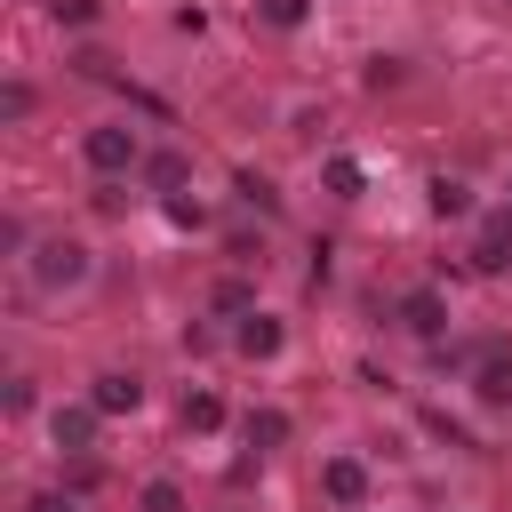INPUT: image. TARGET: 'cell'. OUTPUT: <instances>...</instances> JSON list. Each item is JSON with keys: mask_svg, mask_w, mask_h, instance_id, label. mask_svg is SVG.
Returning <instances> with one entry per match:
<instances>
[{"mask_svg": "<svg viewBox=\"0 0 512 512\" xmlns=\"http://www.w3.org/2000/svg\"><path fill=\"white\" fill-rule=\"evenodd\" d=\"M32 280L40 288H80L88 280V248L80 240H40L32 248Z\"/></svg>", "mask_w": 512, "mask_h": 512, "instance_id": "cell-2", "label": "cell"}, {"mask_svg": "<svg viewBox=\"0 0 512 512\" xmlns=\"http://www.w3.org/2000/svg\"><path fill=\"white\" fill-rule=\"evenodd\" d=\"M168 224H184V232H200L208 216H200V200H176V192H168Z\"/></svg>", "mask_w": 512, "mask_h": 512, "instance_id": "cell-21", "label": "cell"}, {"mask_svg": "<svg viewBox=\"0 0 512 512\" xmlns=\"http://www.w3.org/2000/svg\"><path fill=\"white\" fill-rule=\"evenodd\" d=\"M136 512H192V504H184V488H176V480H144Z\"/></svg>", "mask_w": 512, "mask_h": 512, "instance_id": "cell-14", "label": "cell"}, {"mask_svg": "<svg viewBox=\"0 0 512 512\" xmlns=\"http://www.w3.org/2000/svg\"><path fill=\"white\" fill-rule=\"evenodd\" d=\"M184 432H200V440L224 432V400L216 392H184Z\"/></svg>", "mask_w": 512, "mask_h": 512, "instance_id": "cell-11", "label": "cell"}, {"mask_svg": "<svg viewBox=\"0 0 512 512\" xmlns=\"http://www.w3.org/2000/svg\"><path fill=\"white\" fill-rule=\"evenodd\" d=\"M472 392H480L488 408H504V400H512V352H488L480 376H472Z\"/></svg>", "mask_w": 512, "mask_h": 512, "instance_id": "cell-9", "label": "cell"}, {"mask_svg": "<svg viewBox=\"0 0 512 512\" xmlns=\"http://www.w3.org/2000/svg\"><path fill=\"white\" fill-rule=\"evenodd\" d=\"M0 112H8V120H24V112H32V88H24V80H8V88H0Z\"/></svg>", "mask_w": 512, "mask_h": 512, "instance_id": "cell-20", "label": "cell"}, {"mask_svg": "<svg viewBox=\"0 0 512 512\" xmlns=\"http://www.w3.org/2000/svg\"><path fill=\"white\" fill-rule=\"evenodd\" d=\"M288 440V408H248V448H280Z\"/></svg>", "mask_w": 512, "mask_h": 512, "instance_id": "cell-12", "label": "cell"}, {"mask_svg": "<svg viewBox=\"0 0 512 512\" xmlns=\"http://www.w3.org/2000/svg\"><path fill=\"white\" fill-rule=\"evenodd\" d=\"M96 424H104V408H96V400H80V408H56V416H48L56 448H88V440H96Z\"/></svg>", "mask_w": 512, "mask_h": 512, "instance_id": "cell-6", "label": "cell"}, {"mask_svg": "<svg viewBox=\"0 0 512 512\" xmlns=\"http://www.w3.org/2000/svg\"><path fill=\"white\" fill-rule=\"evenodd\" d=\"M216 312H256V288L248 280H216Z\"/></svg>", "mask_w": 512, "mask_h": 512, "instance_id": "cell-18", "label": "cell"}, {"mask_svg": "<svg viewBox=\"0 0 512 512\" xmlns=\"http://www.w3.org/2000/svg\"><path fill=\"white\" fill-rule=\"evenodd\" d=\"M432 216H472V192L456 176H432Z\"/></svg>", "mask_w": 512, "mask_h": 512, "instance_id": "cell-13", "label": "cell"}, {"mask_svg": "<svg viewBox=\"0 0 512 512\" xmlns=\"http://www.w3.org/2000/svg\"><path fill=\"white\" fill-rule=\"evenodd\" d=\"M24 512H80L72 496H56V488H40V496H24Z\"/></svg>", "mask_w": 512, "mask_h": 512, "instance_id": "cell-23", "label": "cell"}, {"mask_svg": "<svg viewBox=\"0 0 512 512\" xmlns=\"http://www.w3.org/2000/svg\"><path fill=\"white\" fill-rule=\"evenodd\" d=\"M320 184H328L336 200H360V184H368V176H360V160H352V152H328V160H320Z\"/></svg>", "mask_w": 512, "mask_h": 512, "instance_id": "cell-10", "label": "cell"}, {"mask_svg": "<svg viewBox=\"0 0 512 512\" xmlns=\"http://www.w3.org/2000/svg\"><path fill=\"white\" fill-rule=\"evenodd\" d=\"M144 184L176 192V184H184V152H152V160H144Z\"/></svg>", "mask_w": 512, "mask_h": 512, "instance_id": "cell-17", "label": "cell"}, {"mask_svg": "<svg viewBox=\"0 0 512 512\" xmlns=\"http://www.w3.org/2000/svg\"><path fill=\"white\" fill-rule=\"evenodd\" d=\"M88 400H96V408H104V416H136V400H144V384H136V376H120V368H104V376H96V392H88Z\"/></svg>", "mask_w": 512, "mask_h": 512, "instance_id": "cell-8", "label": "cell"}, {"mask_svg": "<svg viewBox=\"0 0 512 512\" xmlns=\"http://www.w3.org/2000/svg\"><path fill=\"white\" fill-rule=\"evenodd\" d=\"M472 264H480V272H504V264H512V200L480 216V232H472Z\"/></svg>", "mask_w": 512, "mask_h": 512, "instance_id": "cell-4", "label": "cell"}, {"mask_svg": "<svg viewBox=\"0 0 512 512\" xmlns=\"http://www.w3.org/2000/svg\"><path fill=\"white\" fill-rule=\"evenodd\" d=\"M48 16H56L64 32H88V24L104 16V0H48Z\"/></svg>", "mask_w": 512, "mask_h": 512, "instance_id": "cell-15", "label": "cell"}, {"mask_svg": "<svg viewBox=\"0 0 512 512\" xmlns=\"http://www.w3.org/2000/svg\"><path fill=\"white\" fill-rule=\"evenodd\" d=\"M232 344H240V352H248V360H272V352H280V344H288V328H280V320H272V312H248V320H240V336H232Z\"/></svg>", "mask_w": 512, "mask_h": 512, "instance_id": "cell-7", "label": "cell"}, {"mask_svg": "<svg viewBox=\"0 0 512 512\" xmlns=\"http://www.w3.org/2000/svg\"><path fill=\"white\" fill-rule=\"evenodd\" d=\"M368 88H400V56H376L368 64Z\"/></svg>", "mask_w": 512, "mask_h": 512, "instance_id": "cell-22", "label": "cell"}, {"mask_svg": "<svg viewBox=\"0 0 512 512\" xmlns=\"http://www.w3.org/2000/svg\"><path fill=\"white\" fill-rule=\"evenodd\" d=\"M240 200H248V208H264V216H272V208H280V192H272V184H264V176H240Z\"/></svg>", "mask_w": 512, "mask_h": 512, "instance_id": "cell-19", "label": "cell"}, {"mask_svg": "<svg viewBox=\"0 0 512 512\" xmlns=\"http://www.w3.org/2000/svg\"><path fill=\"white\" fill-rule=\"evenodd\" d=\"M80 152H88V168H96V176L144 168V144H136V128H120V120H112V128H88V144H80Z\"/></svg>", "mask_w": 512, "mask_h": 512, "instance_id": "cell-1", "label": "cell"}, {"mask_svg": "<svg viewBox=\"0 0 512 512\" xmlns=\"http://www.w3.org/2000/svg\"><path fill=\"white\" fill-rule=\"evenodd\" d=\"M400 320H408L416 336H440V328H448V296H440V288H408V296H400Z\"/></svg>", "mask_w": 512, "mask_h": 512, "instance_id": "cell-5", "label": "cell"}, {"mask_svg": "<svg viewBox=\"0 0 512 512\" xmlns=\"http://www.w3.org/2000/svg\"><path fill=\"white\" fill-rule=\"evenodd\" d=\"M320 496L344 504V512H360V504H368V464H360V456H328V464H320Z\"/></svg>", "mask_w": 512, "mask_h": 512, "instance_id": "cell-3", "label": "cell"}, {"mask_svg": "<svg viewBox=\"0 0 512 512\" xmlns=\"http://www.w3.org/2000/svg\"><path fill=\"white\" fill-rule=\"evenodd\" d=\"M256 16H264L272 32H296V24L312 16V0H256Z\"/></svg>", "mask_w": 512, "mask_h": 512, "instance_id": "cell-16", "label": "cell"}]
</instances>
